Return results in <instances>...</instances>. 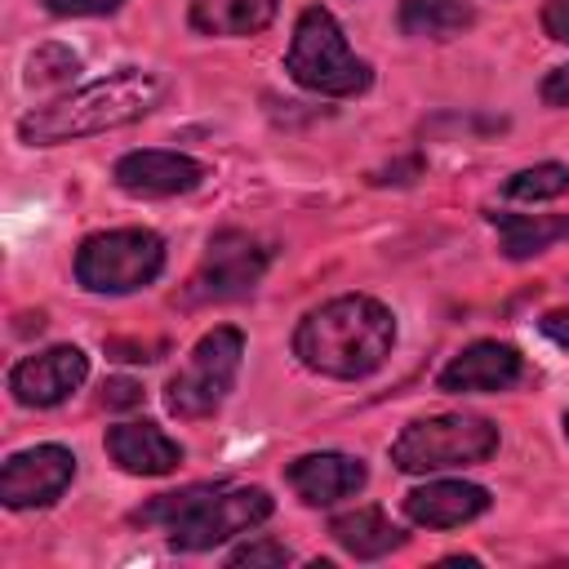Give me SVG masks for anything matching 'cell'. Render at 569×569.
<instances>
[{"label":"cell","mask_w":569,"mask_h":569,"mask_svg":"<svg viewBox=\"0 0 569 569\" xmlns=\"http://www.w3.org/2000/svg\"><path fill=\"white\" fill-rule=\"evenodd\" d=\"M489 489L471 480H431L405 493V516L422 529H458L489 511Z\"/></svg>","instance_id":"14"},{"label":"cell","mask_w":569,"mask_h":569,"mask_svg":"<svg viewBox=\"0 0 569 569\" xmlns=\"http://www.w3.org/2000/svg\"><path fill=\"white\" fill-rule=\"evenodd\" d=\"M498 449V427L480 413H436V418H413L396 440H391V462L405 476H427V471H449V467H476L493 458Z\"/></svg>","instance_id":"5"},{"label":"cell","mask_w":569,"mask_h":569,"mask_svg":"<svg viewBox=\"0 0 569 569\" xmlns=\"http://www.w3.org/2000/svg\"><path fill=\"white\" fill-rule=\"evenodd\" d=\"M396 347V316L369 293H342L311 307L293 329V356L320 378H369Z\"/></svg>","instance_id":"1"},{"label":"cell","mask_w":569,"mask_h":569,"mask_svg":"<svg viewBox=\"0 0 569 569\" xmlns=\"http://www.w3.org/2000/svg\"><path fill=\"white\" fill-rule=\"evenodd\" d=\"M40 4L58 18H102V13H116L124 0H40Z\"/></svg>","instance_id":"23"},{"label":"cell","mask_w":569,"mask_h":569,"mask_svg":"<svg viewBox=\"0 0 569 569\" xmlns=\"http://www.w3.org/2000/svg\"><path fill=\"white\" fill-rule=\"evenodd\" d=\"M489 222L498 227V249L511 262L547 253L551 244L569 240V213H489Z\"/></svg>","instance_id":"18"},{"label":"cell","mask_w":569,"mask_h":569,"mask_svg":"<svg viewBox=\"0 0 569 569\" xmlns=\"http://www.w3.org/2000/svg\"><path fill=\"white\" fill-rule=\"evenodd\" d=\"M164 271V240L151 227L93 231L76 249V284L89 293H138Z\"/></svg>","instance_id":"6"},{"label":"cell","mask_w":569,"mask_h":569,"mask_svg":"<svg viewBox=\"0 0 569 569\" xmlns=\"http://www.w3.org/2000/svg\"><path fill=\"white\" fill-rule=\"evenodd\" d=\"M284 71L293 84L325 98H356L373 84V67L351 53L338 18L325 4H311L293 22V40L284 53Z\"/></svg>","instance_id":"4"},{"label":"cell","mask_w":569,"mask_h":569,"mask_svg":"<svg viewBox=\"0 0 569 569\" xmlns=\"http://www.w3.org/2000/svg\"><path fill=\"white\" fill-rule=\"evenodd\" d=\"M164 98V80L156 71H111L93 84H80L62 98H53L49 107H36L18 120V138L27 147H58V142H76V138H93V133H111L120 124L142 120L147 111H156Z\"/></svg>","instance_id":"2"},{"label":"cell","mask_w":569,"mask_h":569,"mask_svg":"<svg viewBox=\"0 0 569 569\" xmlns=\"http://www.w3.org/2000/svg\"><path fill=\"white\" fill-rule=\"evenodd\" d=\"M329 533H333V542H338L347 556H356V560H378V556L405 547V533L387 520L382 507H356V511H342V516L329 520Z\"/></svg>","instance_id":"17"},{"label":"cell","mask_w":569,"mask_h":569,"mask_svg":"<svg viewBox=\"0 0 569 569\" xmlns=\"http://www.w3.org/2000/svg\"><path fill=\"white\" fill-rule=\"evenodd\" d=\"M293 560V551L284 547V542H276V538H253V542H244V547H236L231 551V565L236 569H258V565H289Z\"/></svg>","instance_id":"22"},{"label":"cell","mask_w":569,"mask_h":569,"mask_svg":"<svg viewBox=\"0 0 569 569\" xmlns=\"http://www.w3.org/2000/svg\"><path fill=\"white\" fill-rule=\"evenodd\" d=\"M240 360H244V333L236 325L209 329L191 347L187 365L164 382L169 413H178V418H209L231 396V387L240 378Z\"/></svg>","instance_id":"7"},{"label":"cell","mask_w":569,"mask_h":569,"mask_svg":"<svg viewBox=\"0 0 569 569\" xmlns=\"http://www.w3.org/2000/svg\"><path fill=\"white\" fill-rule=\"evenodd\" d=\"M569 191V169L556 164V160H542V164H529V169H516L507 182H502V196L507 200H556Z\"/></svg>","instance_id":"20"},{"label":"cell","mask_w":569,"mask_h":569,"mask_svg":"<svg viewBox=\"0 0 569 569\" xmlns=\"http://www.w3.org/2000/svg\"><path fill=\"white\" fill-rule=\"evenodd\" d=\"M542 102L547 107H569V62L542 76Z\"/></svg>","instance_id":"26"},{"label":"cell","mask_w":569,"mask_h":569,"mask_svg":"<svg viewBox=\"0 0 569 569\" xmlns=\"http://www.w3.org/2000/svg\"><path fill=\"white\" fill-rule=\"evenodd\" d=\"M76 476V453L62 445H31L4 458L0 467V502L13 511L53 507Z\"/></svg>","instance_id":"9"},{"label":"cell","mask_w":569,"mask_h":569,"mask_svg":"<svg viewBox=\"0 0 569 569\" xmlns=\"http://www.w3.org/2000/svg\"><path fill=\"white\" fill-rule=\"evenodd\" d=\"M276 511L271 493L258 485H191L178 493H160L133 511L138 525H160L173 551H209L236 533L258 529Z\"/></svg>","instance_id":"3"},{"label":"cell","mask_w":569,"mask_h":569,"mask_svg":"<svg viewBox=\"0 0 569 569\" xmlns=\"http://www.w3.org/2000/svg\"><path fill=\"white\" fill-rule=\"evenodd\" d=\"M542 31L556 44H569V0H547L542 4Z\"/></svg>","instance_id":"25"},{"label":"cell","mask_w":569,"mask_h":569,"mask_svg":"<svg viewBox=\"0 0 569 569\" xmlns=\"http://www.w3.org/2000/svg\"><path fill=\"white\" fill-rule=\"evenodd\" d=\"M107 453L129 476H169L182 462V445L156 422H116L107 427Z\"/></svg>","instance_id":"15"},{"label":"cell","mask_w":569,"mask_h":569,"mask_svg":"<svg viewBox=\"0 0 569 569\" xmlns=\"http://www.w3.org/2000/svg\"><path fill=\"white\" fill-rule=\"evenodd\" d=\"M525 378V356L511 342H471L440 369V391L453 396H493Z\"/></svg>","instance_id":"12"},{"label":"cell","mask_w":569,"mask_h":569,"mask_svg":"<svg viewBox=\"0 0 569 569\" xmlns=\"http://www.w3.org/2000/svg\"><path fill=\"white\" fill-rule=\"evenodd\" d=\"M204 164L196 156H182V151H160V147H147V151H129L116 160L111 178L120 191L129 196H147V200H164V196H182V191H196L204 182Z\"/></svg>","instance_id":"11"},{"label":"cell","mask_w":569,"mask_h":569,"mask_svg":"<svg viewBox=\"0 0 569 569\" xmlns=\"http://www.w3.org/2000/svg\"><path fill=\"white\" fill-rule=\"evenodd\" d=\"M89 378V356L71 342L62 347H44L36 356H22L13 369H9V391L18 405L27 409H53L62 405L80 382Z\"/></svg>","instance_id":"10"},{"label":"cell","mask_w":569,"mask_h":569,"mask_svg":"<svg viewBox=\"0 0 569 569\" xmlns=\"http://www.w3.org/2000/svg\"><path fill=\"white\" fill-rule=\"evenodd\" d=\"M271 267V244H262L258 236L240 231V227H227L209 240L200 267L191 271L187 289H182V302H231V298H244L258 289V280L267 276Z\"/></svg>","instance_id":"8"},{"label":"cell","mask_w":569,"mask_h":569,"mask_svg":"<svg viewBox=\"0 0 569 569\" xmlns=\"http://www.w3.org/2000/svg\"><path fill=\"white\" fill-rule=\"evenodd\" d=\"M102 405H107V409H133V405H142V387H138L133 378H107Z\"/></svg>","instance_id":"24"},{"label":"cell","mask_w":569,"mask_h":569,"mask_svg":"<svg viewBox=\"0 0 569 569\" xmlns=\"http://www.w3.org/2000/svg\"><path fill=\"white\" fill-rule=\"evenodd\" d=\"M76 71H80V53L58 44V40L31 49V58H27V84L31 89H58V84L76 80Z\"/></svg>","instance_id":"21"},{"label":"cell","mask_w":569,"mask_h":569,"mask_svg":"<svg viewBox=\"0 0 569 569\" xmlns=\"http://www.w3.org/2000/svg\"><path fill=\"white\" fill-rule=\"evenodd\" d=\"M565 440H569V413H565Z\"/></svg>","instance_id":"28"},{"label":"cell","mask_w":569,"mask_h":569,"mask_svg":"<svg viewBox=\"0 0 569 569\" xmlns=\"http://www.w3.org/2000/svg\"><path fill=\"white\" fill-rule=\"evenodd\" d=\"M276 9L280 0H187V22L200 36H258Z\"/></svg>","instance_id":"16"},{"label":"cell","mask_w":569,"mask_h":569,"mask_svg":"<svg viewBox=\"0 0 569 569\" xmlns=\"http://www.w3.org/2000/svg\"><path fill=\"white\" fill-rule=\"evenodd\" d=\"M284 480L307 507H333L369 485V467L351 453H302L284 467Z\"/></svg>","instance_id":"13"},{"label":"cell","mask_w":569,"mask_h":569,"mask_svg":"<svg viewBox=\"0 0 569 569\" xmlns=\"http://www.w3.org/2000/svg\"><path fill=\"white\" fill-rule=\"evenodd\" d=\"M396 22L413 40H453L476 22L471 0H400Z\"/></svg>","instance_id":"19"},{"label":"cell","mask_w":569,"mask_h":569,"mask_svg":"<svg viewBox=\"0 0 569 569\" xmlns=\"http://www.w3.org/2000/svg\"><path fill=\"white\" fill-rule=\"evenodd\" d=\"M538 329L556 342V347H565L569 351V307H556V311H547L542 320H538Z\"/></svg>","instance_id":"27"}]
</instances>
